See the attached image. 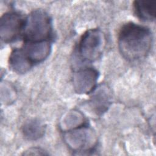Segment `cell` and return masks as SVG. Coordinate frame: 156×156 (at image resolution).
Segmentation results:
<instances>
[{
  "mask_svg": "<svg viewBox=\"0 0 156 156\" xmlns=\"http://www.w3.org/2000/svg\"><path fill=\"white\" fill-rule=\"evenodd\" d=\"M104 46V34L98 29H89L81 37L78 46V52L84 60L93 62L101 57Z\"/></svg>",
  "mask_w": 156,
  "mask_h": 156,
  "instance_id": "3957f363",
  "label": "cell"
},
{
  "mask_svg": "<svg viewBox=\"0 0 156 156\" xmlns=\"http://www.w3.org/2000/svg\"><path fill=\"white\" fill-rule=\"evenodd\" d=\"M87 128L84 126H79L77 130L74 131H69L66 134L67 141H68V144H71V146L78 147L79 149H83L86 147L87 143L90 144V141H87V136L90 133H87Z\"/></svg>",
  "mask_w": 156,
  "mask_h": 156,
  "instance_id": "30bf717a",
  "label": "cell"
},
{
  "mask_svg": "<svg viewBox=\"0 0 156 156\" xmlns=\"http://www.w3.org/2000/svg\"><path fill=\"white\" fill-rule=\"evenodd\" d=\"M23 50L32 65L44 60L49 55L51 45L49 41L25 42Z\"/></svg>",
  "mask_w": 156,
  "mask_h": 156,
  "instance_id": "8992f818",
  "label": "cell"
},
{
  "mask_svg": "<svg viewBox=\"0 0 156 156\" xmlns=\"http://www.w3.org/2000/svg\"><path fill=\"white\" fill-rule=\"evenodd\" d=\"M110 93L107 87H101L94 92L90 102L97 114L106 111L110 104Z\"/></svg>",
  "mask_w": 156,
  "mask_h": 156,
  "instance_id": "9c48e42d",
  "label": "cell"
},
{
  "mask_svg": "<svg viewBox=\"0 0 156 156\" xmlns=\"http://www.w3.org/2000/svg\"><path fill=\"white\" fill-rule=\"evenodd\" d=\"M22 34L25 42L49 41L52 34V23L48 14L41 9L31 12L24 19Z\"/></svg>",
  "mask_w": 156,
  "mask_h": 156,
  "instance_id": "7a4b0ae2",
  "label": "cell"
},
{
  "mask_svg": "<svg viewBox=\"0 0 156 156\" xmlns=\"http://www.w3.org/2000/svg\"><path fill=\"white\" fill-rule=\"evenodd\" d=\"M155 1L151 0H138L133 2L136 15L144 21H152L155 18Z\"/></svg>",
  "mask_w": 156,
  "mask_h": 156,
  "instance_id": "ba28073f",
  "label": "cell"
},
{
  "mask_svg": "<svg viewBox=\"0 0 156 156\" xmlns=\"http://www.w3.org/2000/svg\"><path fill=\"white\" fill-rule=\"evenodd\" d=\"M44 131L45 127L44 124L36 119L29 120L24 124L23 127L24 136L30 140H35L40 138L44 135Z\"/></svg>",
  "mask_w": 156,
  "mask_h": 156,
  "instance_id": "8fae6325",
  "label": "cell"
},
{
  "mask_svg": "<svg viewBox=\"0 0 156 156\" xmlns=\"http://www.w3.org/2000/svg\"><path fill=\"white\" fill-rule=\"evenodd\" d=\"M99 73L93 68H84L73 75V86L79 94L91 93L95 89Z\"/></svg>",
  "mask_w": 156,
  "mask_h": 156,
  "instance_id": "5b68a950",
  "label": "cell"
},
{
  "mask_svg": "<svg viewBox=\"0 0 156 156\" xmlns=\"http://www.w3.org/2000/svg\"><path fill=\"white\" fill-rule=\"evenodd\" d=\"M118 43L119 51L126 59L138 60L149 54L152 43V34L145 26L128 23L121 29Z\"/></svg>",
  "mask_w": 156,
  "mask_h": 156,
  "instance_id": "6da1fadb",
  "label": "cell"
},
{
  "mask_svg": "<svg viewBox=\"0 0 156 156\" xmlns=\"http://www.w3.org/2000/svg\"><path fill=\"white\" fill-rule=\"evenodd\" d=\"M9 63L10 68L18 74L26 73L33 65L22 48H16L13 50L10 55Z\"/></svg>",
  "mask_w": 156,
  "mask_h": 156,
  "instance_id": "52a82bcc",
  "label": "cell"
},
{
  "mask_svg": "<svg viewBox=\"0 0 156 156\" xmlns=\"http://www.w3.org/2000/svg\"><path fill=\"white\" fill-rule=\"evenodd\" d=\"M46 154L43 150L38 148H32L26 151L24 155H45Z\"/></svg>",
  "mask_w": 156,
  "mask_h": 156,
  "instance_id": "7c38bea8",
  "label": "cell"
},
{
  "mask_svg": "<svg viewBox=\"0 0 156 156\" xmlns=\"http://www.w3.org/2000/svg\"><path fill=\"white\" fill-rule=\"evenodd\" d=\"M24 19L18 13L10 12L4 13L0 21L1 39L4 43L15 41L22 34Z\"/></svg>",
  "mask_w": 156,
  "mask_h": 156,
  "instance_id": "277c9868",
  "label": "cell"
}]
</instances>
